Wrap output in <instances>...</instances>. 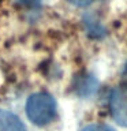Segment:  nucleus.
Here are the masks:
<instances>
[{
  "label": "nucleus",
  "mask_w": 127,
  "mask_h": 131,
  "mask_svg": "<svg viewBox=\"0 0 127 131\" xmlns=\"http://www.w3.org/2000/svg\"><path fill=\"white\" fill-rule=\"evenodd\" d=\"M26 113L34 124H48L56 115V102L47 93H36L27 100Z\"/></svg>",
  "instance_id": "f257e3e1"
},
{
  "label": "nucleus",
  "mask_w": 127,
  "mask_h": 131,
  "mask_svg": "<svg viewBox=\"0 0 127 131\" xmlns=\"http://www.w3.org/2000/svg\"><path fill=\"white\" fill-rule=\"evenodd\" d=\"M111 115L118 124L127 127V88L115 89L109 98Z\"/></svg>",
  "instance_id": "f03ea898"
},
{
  "label": "nucleus",
  "mask_w": 127,
  "mask_h": 131,
  "mask_svg": "<svg viewBox=\"0 0 127 131\" xmlns=\"http://www.w3.org/2000/svg\"><path fill=\"white\" fill-rule=\"evenodd\" d=\"M82 131H116V130L107 124H90L88 127H85Z\"/></svg>",
  "instance_id": "7ed1b4c3"
},
{
  "label": "nucleus",
  "mask_w": 127,
  "mask_h": 131,
  "mask_svg": "<svg viewBox=\"0 0 127 131\" xmlns=\"http://www.w3.org/2000/svg\"><path fill=\"white\" fill-rule=\"evenodd\" d=\"M18 2L26 7H37V6H40L41 0H18Z\"/></svg>",
  "instance_id": "20e7f679"
},
{
  "label": "nucleus",
  "mask_w": 127,
  "mask_h": 131,
  "mask_svg": "<svg viewBox=\"0 0 127 131\" xmlns=\"http://www.w3.org/2000/svg\"><path fill=\"white\" fill-rule=\"evenodd\" d=\"M68 2L71 4H74V6H77V7H86V6H89L93 0H68Z\"/></svg>",
  "instance_id": "39448f33"
},
{
  "label": "nucleus",
  "mask_w": 127,
  "mask_h": 131,
  "mask_svg": "<svg viewBox=\"0 0 127 131\" xmlns=\"http://www.w3.org/2000/svg\"><path fill=\"white\" fill-rule=\"evenodd\" d=\"M2 112H3V109H0V119H2Z\"/></svg>",
  "instance_id": "423d86ee"
}]
</instances>
